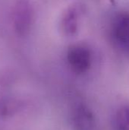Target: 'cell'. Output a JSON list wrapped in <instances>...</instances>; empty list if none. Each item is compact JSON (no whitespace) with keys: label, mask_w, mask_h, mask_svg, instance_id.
<instances>
[{"label":"cell","mask_w":129,"mask_h":130,"mask_svg":"<svg viewBox=\"0 0 129 130\" xmlns=\"http://www.w3.org/2000/svg\"><path fill=\"white\" fill-rule=\"evenodd\" d=\"M67 59L71 70L77 74L87 72L92 64V54L84 45H75L68 50Z\"/></svg>","instance_id":"cell-3"},{"label":"cell","mask_w":129,"mask_h":130,"mask_svg":"<svg viewBox=\"0 0 129 130\" xmlns=\"http://www.w3.org/2000/svg\"><path fill=\"white\" fill-rule=\"evenodd\" d=\"M81 14V11L79 5L71 6L65 12L62 18L61 27L65 35L73 36L78 31Z\"/></svg>","instance_id":"cell-5"},{"label":"cell","mask_w":129,"mask_h":130,"mask_svg":"<svg viewBox=\"0 0 129 130\" xmlns=\"http://www.w3.org/2000/svg\"><path fill=\"white\" fill-rule=\"evenodd\" d=\"M110 33L113 43L129 55V13H121L115 17Z\"/></svg>","instance_id":"cell-2"},{"label":"cell","mask_w":129,"mask_h":130,"mask_svg":"<svg viewBox=\"0 0 129 130\" xmlns=\"http://www.w3.org/2000/svg\"><path fill=\"white\" fill-rule=\"evenodd\" d=\"M14 31L20 36L27 35L33 24V10L28 0H17L11 12Z\"/></svg>","instance_id":"cell-1"},{"label":"cell","mask_w":129,"mask_h":130,"mask_svg":"<svg viewBox=\"0 0 129 130\" xmlns=\"http://www.w3.org/2000/svg\"><path fill=\"white\" fill-rule=\"evenodd\" d=\"M112 124L113 130H129V104H123L117 108Z\"/></svg>","instance_id":"cell-6"},{"label":"cell","mask_w":129,"mask_h":130,"mask_svg":"<svg viewBox=\"0 0 129 130\" xmlns=\"http://www.w3.org/2000/svg\"><path fill=\"white\" fill-rule=\"evenodd\" d=\"M71 121L74 130H94L95 117L90 108L85 104H78L73 109Z\"/></svg>","instance_id":"cell-4"}]
</instances>
